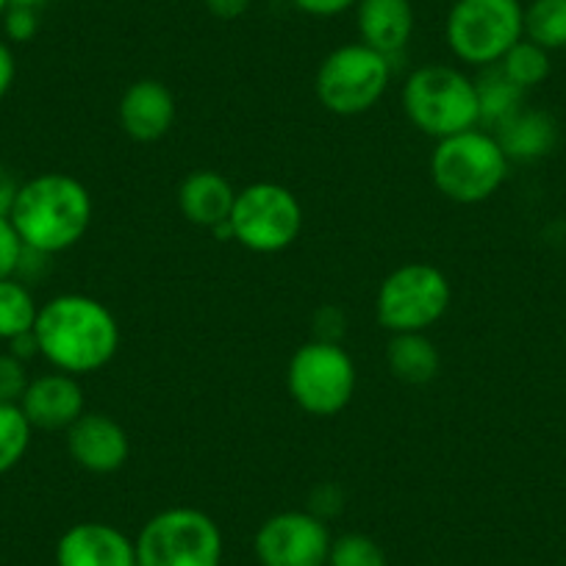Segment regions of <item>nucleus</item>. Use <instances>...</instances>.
Returning <instances> with one entry per match:
<instances>
[{
    "mask_svg": "<svg viewBox=\"0 0 566 566\" xmlns=\"http://www.w3.org/2000/svg\"><path fill=\"white\" fill-rule=\"evenodd\" d=\"M40 356L59 373L81 378L112 364L119 350V325L97 297L56 295L42 303L34 323Z\"/></svg>",
    "mask_w": 566,
    "mask_h": 566,
    "instance_id": "obj_1",
    "label": "nucleus"
},
{
    "mask_svg": "<svg viewBox=\"0 0 566 566\" xmlns=\"http://www.w3.org/2000/svg\"><path fill=\"white\" fill-rule=\"evenodd\" d=\"M92 214V195L78 178L67 172H42L20 184L9 220L25 248L56 255L75 248L86 237Z\"/></svg>",
    "mask_w": 566,
    "mask_h": 566,
    "instance_id": "obj_2",
    "label": "nucleus"
},
{
    "mask_svg": "<svg viewBox=\"0 0 566 566\" xmlns=\"http://www.w3.org/2000/svg\"><path fill=\"white\" fill-rule=\"evenodd\" d=\"M509 156L492 130L481 125L439 139L431 154V181L442 198L459 206H478L497 195L509 178Z\"/></svg>",
    "mask_w": 566,
    "mask_h": 566,
    "instance_id": "obj_3",
    "label": "nucleus"
},
{
    "mask_svg": "<svg viewBox=\"0 0 566 566\" xmlns=\"http://www.w3.org/2000/svg\"><path fill=\"white\" fill-rule=\"evenodd\" d=\"M402 112L419 134L448 139L481 125L475 78L453 64H422L406 78Z\"/></svg>",
    "mask_w": 566,
    "mask_h": 566,
    "instance_id": "obj_4",
    "label": "nucleus"
},
{
    "mask_svg": "<svg viewBox=\"0 0 566 566\" xmlns=\"http://www.w3.org/2000/svg\"><path fill=\"white\" fill-rule=\"evenodd\" d=\"M136 566H222V531L206 511L172 505L139 527Z\"/></svg>",
    "mask_w": 566,
    "mask_h": 566,
    "instance_id": "obj_5",
    "label": "nucleus"
},
{
    "mask_svg": "<svg viewBox=\"0 0 566 566\" xmlns=\"http://www.w3.org/2000/svg\"><path fill=\"white\" fill-rule=\"evenodd\" d=\"M453 290L437 264L408 261L380 281L375 317L389 334H428L448 314Z\"/></svg>",
    "mask_w": 566,
    "mask_h": 566,
    "instance_id": "obj_6",
    "label": "nucleus"
},
{
    "mask_svg": "<svg viewBox=\"0 0 566 566\" xmlns=\"http://www.w3.org/2000/svg\"><path fill=\"white\" fill-rule=\"evenodd\" d=\"M391 84V59L364 42L339 45L319 62L314 95L336 117H358L380 103Z\"/></svg>",
    "mask_w": 566,
    "mask_h": 566,
    "instance_id": "obj_7",
    "label": "nucleus"
},
{
    "mask_svg": "<svg viewBox=\"0 0 566 566\" xmlns=\"http://www.w3.org/2000/svg\"><path fill=\"white\" fill-rule=\"evenodd\" d=\"M520 0H455L444 23L450 53L470 67H492L522 40Z\"/></svg>",
    "mask_w": 566,
    "mask_h": 566,
    "instance_id": "obj_8",
    "label": "nucleus"
},
{
    "mask_svg": "<svg viewBox=\"0 0 566 566\" xmlns=\"http://www.w3.org/2000/svg\"><path fill=\"white\" fill-rule=\"evenodd\" d=\"M303 222L306 217L297 195L275 181H255L239 189L228 217L233 242L261 255L292 248L303 233Z\"/></svg>",
    "mask_w": 566,
    "mask_h": 566,
    "instance_id": "obj_9",
    "label": "nucleus"
},
{
    "mask_svg": "<svg viewBox=\"0 0 566 566\" xmlns=\"http://www.w3.org/2000/svg\"><path fill=\"white\" fill-rule=\"evenodd\" d=\"M356 361L339 342L312 339L297 347L286 367V389L312 417H336L356 395Z\"/></svg>",
    "mask_w": 566,
    "mask_h": 566,
    "instance_id": "obj_10",
    "label": "nucleus"
},
{
    "mask_svg": "<svg viewBox=\"0 0 566 566\" xmlns=\"http://www.w3.org/2000/svg\"><path fill=\"white\" fill-rule=\"evenodd\" d=\"M331 536L328 522L312 511H281L261 522L253 536L259 566H325Z\"/></svg>",
    "mask_w": 566,
    "mask_h": 566,
    "instance_id": "obj_11",
    "label": "nucleus"
},
{
    "mask_svg": "<svg viewBox=\"0 0 566 566\" xmlns=\"http://www.w3.org/2000/svg\"><path fill=\"white\" fill-rule=\"evenodd\" d=\"M67 453L92 475H112L128 464V431L103 411H84L67 431Z\"/></svg>",
    "mask_w": 566,
    "mask_h": 566,
    "instance_id": "obj_12",
    "label": "nucleus"
},
{
    "mask_svg": "<svg viewBox=\"0 0 566 566\" xmlns=\"http://www.w3.org/2000/svg\"><path fill=\"white\" fill-rule=\"evenodd\" d=\"M178 117L176 95L159 78H139L123 92L117 103V123L128 139L150 145L165 139Z\"/></svg>",
    "mask_w": 566,
    "mask_h": 566,
    "instance_id": "obj_13",
    "label": "nucleus"
},
{
    "mask_svg": "<svg viewBox=\"0 0 566 566\" xmlns=\"http://www.w3.org/2000/svg\"><path fill=\"white\" fill-rule=\"evenodd\" d=\"M56 566H136V544L108 522H78L56 544Z\"/></svg>",
    "mask_w": 566,
    "mask_h": 566,
    "instance_id": "obj_14",
    "label": "nucleus"
},
{
    "mask_svg": "<svg viewBox=\"0 0 566 566\" xmlns=\"http://www.w3.org/2000/svg\"><path fill=\"white\" fill-rule=\"evenodd\" d=\"M31 428L40 431H67L70 424L86 411V397L78 378L67 373H48L31 378L23 400H20Z\"/></svg>",
    "mask_w": 566,
    "mask_h": 566,
    "instance_id": "obj_15",
    "label": "nucleus"
},
{
    "mask_svg": "<svg viewBox=\"0 0 566 566\" xmlns=\"http://www.w3.org/2000/svg\"><path fill=\"white\" fill-rule=\"evenodd\" d=\"M417 25L411 0H358L356 29L358 42L384 53L395 62L397 53L408 48Z\"/></svg>",
    "mask_w": 566,
    "mask_h": 566,
    "instance_id": "obj_16",
    "label": "nucleus"
},
{
    "mask_svg": "<svg viewBox=\"0 0 566 566\" xmlns=\"http://www.w3.org/2000/svg\"><path fill=\"white\" fill-rule=\"evenodd\" d=\"M237 189L222 172L217 170H192L178 187V209L187 222L217 231L228 226Z\"/></svg>",
    "mask_w": 566,
    "mask_h": 566,
    "instance_id": "obj_17",
    "label": "nucleus"
},
{
    "mask_svg": "<svg viewBox=\"0 0 566 566\" xmlns=\"http://www.w3.org/2000/svg\"><path fill=\"white\" fill-rule=\"evenodd\" d=\"M492 134L509 161H536L553 154L555 142H558V125L547 112L525 106L503 125H497Z\"/></svg>",
    "mask_w": 566,
    "mask_h": 566,
    "instance_id": "obj_18",
    "label": "nucleus"
},
{
    "mask_svg": "<svg viewBox=\"0 0 566 566\" xmlns=\"http://www.w3.org/2000/svg\"><path fill=\"white\" fill-rule=\"evenodd\" d=\"M386 367L400 384H431L442 367L439 347L428 334H391L386 345Z\"/></svg>",
    "mask_w": 566,
    "mask_h": 566,
    "instance_id": "obj_19",
    "label": "nucleus"
},
{
    "mask_svg": "<svg viewBox=\"0 0 566 566\" xmlns=\"http://www.w3.org/2000/svg\"><path fill=\"white\" fill-rule=\"evenodd\" d=\"M475 92H478V114H481V128L494 130L503 125L505 119L514 117L520 108H525V90L514 84L509 75L500 70V64L483 67L475 75Z\"/></svg>",
    "mask_w": 566,
    "mask_h": 566,
    "instance_id": "obj_20",
    "label": "nucleus"
},
{
    "mask_svg": "<svg viewBox=\"0 0 566 566\" xmlns=\"http://www.w3.org/2000/svg\"><path fill=\"white\" fill-rule=\"evenodd\" d=\"M36 314H40V306L31 295L29 283L20 277H3L0 281V342H12L20 334L34 331Z\"/></svg>",
    "mask_w": 566,
    "mask_h": 566,
    "instance_id": "obj_21",
    "label": "nucleus"
},
{
    "mask_svg": "<svg viewBox=\"0 0 566 566\" xmlns=\"http://www.w3.org/2000/svg\"><path fill=\"white\" fill-rule=\"evenodd\" d=\"M522 34L544 51L566 48V0H531L522 18Z\"/></svg>",
    "mask_w": 566,
    "mask_h": 566,
    "instance_id": "obj_22",
    "label": "nucleus"
},
{
    "mask_svg": "<svg viewBox=\"0 0 566 566\" xmlns=\"http://www.w3.org/2000/svg\"><path fill=\"white\" fill-rule=\"evenodd\" d=\"M497 64L500 70H503V73L525 92L533 90V86L544 84L549 70H553V64H549V51L538 48L536 42L525 40V36H522V40L516 42V45L511 48Z\"/></svg>",
    "mask_w": 566,
    "mask_h": 566,
    "instance_id": "obj_23",
    "label": "nucleus"
},
{
    "mask_svg": "<svg viewBox=\"0 0 566 566\" xmlns=\"http://www.w3.org/2000/svg\"><path fill=\"white\" fill-rule=\"evenodd\" d=\"M31 422L23 408L12 402H0V475L12 472L25 459L31 448Z\"/></svg>",
    "mask_w": 566,
    "mask_h": 566,
    "instance_id": "obj_24",
    "label": "nucleus"
},
{
    "mask_svg": "<svg viewBox=\"0 0 566 566\" xmlns=\"http://www.w3.org/2000/svg\"><path fill=\"white\" fill-rule=\"evenodd\" d=\"M325 566H389V558L367 533H342L331 544Z\"/></svg>",
    "mask_w": 566,
    "mask_h": 566,
    "instance_id": "obj_25",
    "label": "nucleus"
},
{
    "mask_svg": "<svg viewBox=\"0 0 566 566\" xmlns=\"http://www.w3.org/2000/svg\"><path fill=\"white\" fill-rule=\"evenodd\" d=\"M31 378L25 361H20L12 353H0V402H12L20 406L25 389H29Z\"/></svg>",
    "mask_w": 566,
    "mask_h": 566,
    "instance_id": "obj_26",
    "label": "nucleus"
},
{
    "mask_svg": "<svg viewBox=\"0 0 566 566\" xmlns=\"http://www.w3.org/2000/svg\"><path fill=\"white\" fill-rule=\"evenodd\" d=\"M0 23H3V34H7L9 42L23 45V42L34 40L36 31H40V12H36L34 7L12 3V7L7 9V14L0 18Z\"/></svg>",
    "mask_w": 566,
    "mask_h": 566,
    "instance_id": "obj_27",
    "label": "nucleus"
},
{
    "mask_svg": "<svg viewBox=\"0 0 566 566\" xmlns=\"http://www.w3.org/2000/svg\"><path fill=\"white\" fill-rule=\"evenodd\" d=\"M23 239L14 231L12 220L9 217H0V281L3 277L18 275L20 259H23Z\"/></svg>",
    "mask_w": 566,
    "mask_h": 566,
    "instance_id": "obj_28",
    "label": "nucleus"
},
{
    "mask_svg": "<svg viewBox=\"0 0 566 566\" xmlns=\"http://www.w3.org/2000/svg\"><path fill=\"white\" fill-rule=\"evenodd\" d=\"M356 3L358 0H292V7L308 18H339L356 9Z\"/></svg>",
    "mask_w": 566,
    "mask_h": 566,
    "instance_id": "obj_29",
    "label": "nucleus"
},
{
    "mask_svg": "<svg viewBox=\"0 0 566 566\" xmlns=\"http://www.w3.org/2000/svg\"><path fill=\"white\" fill-rule=\"evenodd\" d=\"M18 78V62H14V51L9 48V42L0 40V101L9 95V90L14 86Z\"/></svg>",
    "mask_w": 566,
    "mask_h": 566,
    "instance_id": "obj_30",
    "label": "nucleus"
},
{
    "mask_svg": "<svg viewBox=\"0 0 566 566\" xmlns=\"http://www.w3.org/2000/svg\"><path fill=\"white\" fill-rule=\"evenodd\" d=\"M206 9L217 20H239L248 14L250 0H206Z\"/></svg>",
    "mask_w": 566,
    "mask_h": 566,
    "instance_id": "obj_31",
    "label": "nucleus"
},
{
    "mask_svg": "<svg viewBox=\"0 0 566 566\" xmlns=\"http://www.w3.org/2000/svg\"><path fill=\"white\" fill-rule=\"evenodd\" d=\"M18 192H20V184L14 181L7 170H0V217H12Z\"/></svg>",
    "mask_w": 566,
    "mask_h": 566,
    "instance_id": "obj_32",
    "label": "nucleus"
},
{
    "mask_svg": "<svg viewBox=\"0 0 566 566\" xmlns=\"http://www.w3.org/2000/svg\"><path fill=\"white\" fill-rule=\"evenodd\" d=\"M7 345H9V353H12V356H18L20 361H25V364H29L34 356H40V342H36L34 331H29V334H20L18 339L7 342Z\"/></svg>",
    "mask_w": 566,
    "mask_h": 566,
    "instance_id": "obj_33",
    "label": "nucleus"
},
{
    "mask_svg": "<svg viewBox=\"0 0 566 566\" xmlns=\"http://www.w3.org/2000/svg\"><path fill=\"white\" fill-rule=\"evenodd\" d=\"M12 3H23V7H34V9H40L42 3H48V0H12Z\"/></svg>",
    "mask_w": 566,
    "mask_h": 566,
    "instance_id": "obj_34",
    "label": "nucleus"
},
{
    "mask_svg": "<svg viewBox=\"0 0 566 566\" xmlns=\"http://www.w3.org/2000/svg\"><path fill=\"white\" fill-rule=\"evenodd\" d=\"M12 7V0H0V18H3V14H7V9Z\"/></svg>",
    "mask_w": 566,
    "mask_h": 566,
    "instance_id": "obj_35",
    "label": "nucleus"
}]
</instances>
